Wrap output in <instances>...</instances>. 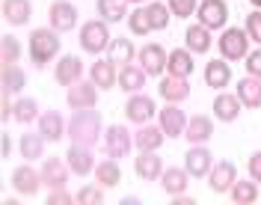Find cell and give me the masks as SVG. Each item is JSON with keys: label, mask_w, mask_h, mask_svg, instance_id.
Segmentation results:
<instances>
[{"label": "cell", "mask_w": 261, "mask_h": 205, "mask_svg": "<svg viewBox=\"0 0 261 205\" xmlns=\"http://www.w3.org/2000/svg\"><path fill=\"white\" fill-rule=\"evenodd\" d=\"M21 57V42L15 36H3L0 39V63L3 65H15Z\"/></svg>", "instance_id": "38"}, {"label": "cell", "mask_w": 261, "mask_h": 205, "mask_svg": "<svg viewBox=\"0 0 261 205\" xmlns=\"http://www.w3.org/2000/svg\"><path fill=\"white\" fill-rule=\"evenodd\" d=\"M54 78H57V83L60 86H71V83H77V80L83 78V63L77 60V57H60V63H57V69H54Z\"/></svg>", "instance_id": "19"}, {"label": "cell", "mask_w": 261, "mask_h": 205, "mask_svg": "<svg viewBox=\"0 0 261 205\" xmlns=\"http://www.w3.org/2000/svg\"><path fill=\"white\" fill-rule=\"evenodd\" d=\"M113 42V36L107 30V21H86L81 30V48L86 54H101Z\"/></svg>", "instance_id": "3"}, {"label": "cell", "mask_w": 261, "mask_h": 205, "mask_svg": "<svg viewBox=\"0 0 261 205\" xmlns=\"http://www.w3.org/2000/svg\"><path fill=\"white\" fill-rule=\"evenodd\" d=\"M33 15L30 0H3V21L12 27H24Z\"/></svg>", "instance_id": "23"}, {"label": "cell", "mask_w": 261, "mask_h": 205, "mask_svg": "<svg viewBox=\"0 0 261 205\" xmlns=\"http://www.w3.org/2000/svg\"><path fill=\"white\" fill-rule=\"evenodd\" d=\"M249 3H252V6H255V9H261V0H249Z\"/></svg>", "instance_id": "49"}, {"label": "cell", "mask_w": 261, "mask_h": 205, "mask_svg": "<svg viewBox=\"0 0 261 205\" xmlns=\"http://www.w3.org/2000/svg\"><path fill=\"white\" fill-rule=\"evenodd\" d=\"M98 101V86L95 80H77L68 86V107L71 110H86V107H95Z\"/></svg>", "instance_id": "7"}, {"label": "cell", "mask_w": 261, "mask_h": 205, "mask_svg": "<svg viewBox=\"0 0 261 205\" xmlns=\"http://www.w3.org/2000/svg\"><path fill=\"white\" fill-rule=\"evenodd\" d=\"M128 24H130V33H134V36H148V33H151V18H148L146 6H137V9L130 12Z\"/></svg>", "instance_id": "39"}, {"label": "cell", "mask_w": 261, "mask_h": 205, "mask_svg": "<svg viewBox=\"0 0 261 205\" xmlns=\"http://www.w3.org/2000/svg\"><path fill=\"white\" fill-rule=\"evenodd\" d=\"M214 167V155L205 149V143H199L193 146L187 155H184V170L193 175V178H202V175H208Z\"/></svg>", "instance_id": "14"}, {"label": "cell", "mask_w": 261, "mask_h": 205, "mask_svg": "<svg viewBox=\"0 0 261 205\" xmlns=\"http://www.w3.org/2000/svg\"><path fill=\"white\" fill-rule=\"evenodd\" d=\"M184 137L193 143V146H199V143H208L214 137V122L208 119V116H193V119H187V131H184Z\"/></svg>", "instance_id": "28"}, {"label": "cell", "mask_w": 261, "mask_h": 205, "mask_svg": "<svg viewBox=\"0 0 261 205\" xmlns=\"http://www.w3.org/2000/svg\"><path fill=\"white\" fill-rule=\"evenodd\" d=\"M3 158H9V134H3Z\"/></svg>", "instance_id": "48"}, {"label": "cell", "mask_w": 261, "mask_h": 205, "mask_svg": "<svg viewBox=\"0 0 261 205\" xmlns=\"http://www.w3.org/2000/svg\"><path fill=\"white\" fill-rule=\"evenodd\" d=\"M42 185H45V181H42V173H36L30 164L12 170V188H15L21 196H36Z\"/></svg>", "instance_id": "12"}, {"label": "cell", "mask_w": 261, "mask_h": 205, "mask_svg": "<svg viewBox=\"0 0 261 205\" xmlns=\"http://www.w3.org/2000/svg\"><path fill=\"white\" fill-rule=\"evenodd\" d=\"M220 54L223 60H246L249 54V33L241 27H226V33L220 36Z\"/></svg>", "instance_id": "4"}, {"label": "cell", "mask_w": 261, "mask_h": 205, "mask_svg": "<svg viewBox=\"0 0 261 205\" xmlns=\"http://www.w3.org/2000/svg\"><path fill=\"white\" fill-rule=\"evenodd\" d=\"M234 181H238V167H234L231 161H220V164H214L211 173H208V185H211L214 193H231Z\"/></svg>", "instance_id": "9"}, {"label": "cell", "mask_w": 261, "mask_h": 205, "mask_svg": "<svg viewBox=\"0 0 261 205\" xmlns=\"http://www.w3.org/2000/svg\"><path fill=\"white\" fill-rule=\"evenodd\" d=\"M161 128L166 131V137H184V131H187V116H184V110H178V104L161 107Z\"/></svg>", "instance_id": "18"}, {"label": "cell", "mask_w": 261, "mask_h": 205, "mask_svg": "<svg viewBox=\"0 0 261 205\" xmlns=\"http://www.w3.org/2000/svg\"><path fill=\"white\" fill-rule=\"evenodd\" d=\"M137 60H140V65H143V72H146V75H151V78H161L163 72H166L169 54L163 51V45H146V48H140Z\"/></svg>", "instance_id": "8"}, {"label": "cell", "mask_w": 261, "mask_h": 205, "mask_svg": "<svg viewBox=\"0 0 261 205\" xmlns=\"http://www.w3.org/2000/svg\"><path fill=\"white\" fill-rule=\"evenodd\" d=\"M184 39H187V48H190L193 54H205V51L211 48V30H208L205 24H193V27H187Z\"/></svg>", "instance_id": "31"}, {"label": "cell", "mask_w": 261, "mask_h": 205, "mask_svg": "<svg viewBox=\"0 0 261 205\" xmlns=\"http://www.w3.org/2000/svg\"><path fill=\"white\" fill-rule=\"evenodd\" d=\"M68 173H71L68 161L63 164L60 158H48L45 164H42V181H45L50 190L65 188V185H68Z\"/></svg>", "instance_id": "17"}, {"label": "cell", "mask_w": 261, "mask_h": 205, "mask_svg": "<svg viewBox=\"0 0 261 205\" xmlns=\"http://www.w3.org/2000/svg\"><path fill=\"white\" fill-rule=\"evenodd\" d=\"M74 202H81V205H101L104 202V188L101 185H86V188H81L77 193H74Z\"/></svg>", "instance_id": "41"}, {"label": "cell", "mask_w": 261, "mask_h": 205, "mask_svg": "<svg viewBox=\"0 0 261 205\" xmlns=\"http://www.w3.org/2000/svg\"><path fill=\"white\" fill-rule=\"evenodd\" d=\"M95 181L101 185V188H116V185L122 181V170H119L116 158H107V161L98 164L95 167Z\"/></svg>", "instance_id": "32"}, {"label": "cell", "mask_w": 261, "mask_h": 205, "mask_svg": "<svg viewBox=\"0 0 261 205\" xmlns=\"http://www.w3.org/2000/svg\"><path fill=\"white\" fill-rule=\"evenodd\" d=\"M65 161H68V167H71V173H77L83 178V175L95 173V158H92V149L89 146H81V143H71L68 146V152H65Z\"/></svg>", "instance_id": "10"}, {"label": "cell", "mask_w": 261, "mask_h": 205, "mask_svg": "<svg viewBox=\"0 0 261 205\" xmlns=\"http://www.w3.org/2000/svg\"><path fill=\"white\" fill-rule=\"evenodd\" d=\"M154 101L148 98V95H140V93H130L128 104H125V116H128V122L134 125H146L148 119L154 116Z\"/></svg>", "instance_id": "13"}, {"label": "cell", "mask_w": 261, "mask_h": 205, "mask_svg": "<svg viewBox=\"0 0 261 205\" xmlns=\"http://www.w3.org/2000/svg\"><path fill=\"white\" fill-rule=\"evenodd\" d=\"M238 98H241V104L249 107V110H255L261 107V78H252V75H246L241 83H238Z\"/></svg>", "instance_id": "26"}, {"label": "cell", "mask_w": 261, "mask_h": 205, "mask_svg": "<svg viewBox=\"0 0 261 205\" xmlns=\"http://www.w3.org/2000/svg\"><path fill=\"white\" fill-rule=\"evenodd\" d=\"M130 131L125 125H110L107 128V137H104V149H107V158H125L130 152Z\"/></svg>", "instance_id": "11"}, {"label": "cell", "mask_w": 261, "mask_h": 205, "mask_svg": "<svg viewBox=\"0 0 261 205\" xmlns=\"http://www.w3.org/2000/svg\"><path fill=\"white\" fill-rule=\"evenodd\" d=\"M241 98L238 95H228V93H217L214 98V116L220 119V122H234L238 116H241Z\"/></svg>", "instance_id": "22"}, {"label": "cell", "mask_w": 261, "mask_h": 205, "mask_svg": "<svg viewBox=\"0 0 261 205\" xmlns=\"http://www.w3.org/2000/svg\"><path fill=\"white\" fill-rule=\"evenodd\" d=\"M68 140L92 149V146L101 140V116H98L92 107H86V110H74L71 122H68Z\"/></svg>", "instance_id": "1"}, {"label": "cell", "mask_w": 261, "mask_h": 205, "mask_svg": "<svg viewBox=\"0 0 261 205\" xmlns=\"http://www.w3.org/2000/svg\"><path fill=\"white\" fill-rule=\"evenodd\" d=\"M163 140H166V131H163L161 125H148V122L134 134V146H137L140 152H158L163 146Z\"/></svg>", "instance_id": "20"}, {"label": "cell", "mask_w": 261, "mask_h": 205, "mask_svg": "<svg viewBox=\"0 0 261 205\" xmlns=\"http://www.w3.org/2000/svg\"><path fill=\"white\" fill-rule=\"evenodd\" d=\"M57 54H60V33L54 27H42V30L30 33V60L36 69H45Z\"/></svg>", "instance_id": "2"}, {"label": "cell", "mask_w": 261, "mask_h": 205, "mask_svg": "<svg viewBox=\"0 0 261 205\" xmlns=\"http://www.w3.org/2000/svg\"><path fill=\"white\" fill-rule=\"evenodd\" d=\"M95 6L101 21H107V24H116L128 15V0H98Z\"/></svg>", "instance_id": "33"}, {"label": "cell", "mask_w": 261, "mask_h": 205, "mask_svg": "<svg viewBox=\"0 0 261 205\" xmlns=\"http://www.w3.org/2000/svg\"><path fill=\"white\" fill-rule=\"evenodd\" d=\"M158 93H161V98H166L169 104H181V101L190 98V83H187V78L166 75V78L161 80V86H158Z\"/></svg>", "instance_id": "16"}, {"label": "cell", "mask_w": 261, "mask_h": 205, "mask_svg": "<svg viewBox=\"0 0 261 205\" xmlns=\"http://www.w3.org/2000/svg\"><path fill=\"white\" fill-rule=\"evenodd\" d=\"M196 6H199L196 0H169V12L175 18H190L196 12Z\"/></svg>", "instance_id": "43"}, {"label": "cell", "mask_w": 261, "mask_h": 205, "mask_svg": "<svg viewBox=\"0 0 261 205\" xmlns=\"http://www.w3.org/2000/svg\"><path fill=\"white\" fill-rule=\"evenodd\" d=\"M193 51L190 48H175L169 51V63H166V72L175 75V78H190L193 75Z\"/></svg>", "instance_id": "24"}, {"label": "cell", "mask_w": 261, "mask_h": 205, "mask_svg": "<svg viewBox=\"0 0 261 205\" xmlns=\"http://www.w3.org/2000/svg\"><path fill=\"white\" fill-rule=\"evenodd\" d=\"M146 86V72H143V65H122L119 69V89H125V93H140Z\"/></svg>", "instance_id": "27"}, {"label": "cell", "mask_w": 261, "mask_h": 205, "mask_svg": "<svg viewBox=\"0 0 261 205\" xmlns=\"http://www.w3.org/2000/svg\"><path fill=\"white\" fill-rule=\"evenodd\" d=\"M48 21L57 33L74 30V27H77V9H74V3H68V0H54L50 9H48Z\"/></svg>", "instance_id": "6"}, {"label": "cell", "mask_w": 261, "mask_h": 205, "mask_svg": "<svg viewBox=\"0 0 261 205\" xmlns=\"http://www.w3.org/2000/svg\"><path fill=\"white\" fill-rule=\"evenodd\" d=\"M146 12H148V18H151V30H166V24H169V18H172L169 6H163V3H148Z\"/></svg>", "instance_id": "40"}, {"label": "cell", "mask_w": 261, "mask_h": 205, "mask_svg": "<svg viewBox=\"0 0 261 205\" xmlns=\"http://www.w3.org/2000/svg\"><path fill=\"white\" fill-rule=\"evenodd\" d=\"M249 178H255V181L261 185V152L249 155Z\"/></svg>", "instance_id": "47"}, {"label": "cell", "mask_w": 261, "mask_h": 205, "mask_svg": "<svg viewBox=\"0 0 261 205\" xmlns=\"http://www.w3.org/2000/svg\"><path fill=\"white\" fill-rule=\"evenodd\" d=\"M39 116V104H36V98H18L15 101V119L18 122H33Z\"/></svg>", "instance_id": "42"}, {"label": "cell", "mask_w": 261, "mask_h": 205, "mask_svg": "<svg viewBox=\"0 0 261 205\" xmlns=\"http://www.w3.org/2000/svg\"><path fill=\"white\" fill-rule=\"evenodd\" d=\"M39 134L48 143H60L63 137H68V125L63 122V116L57 110H45L39 116Z\"/></svg>", "instance_id": "15"}, {"label": "cell", "mask_w": 261, "mask_h": 205, "mask_svg": "<svg viewBox=\"0 0 261 205\" xmlns=\"http://www.w3.org/2000/svg\"><path fill=\"white\" fill-rule=\"evenodd\" d=\"M128 3H146V0H128Z\"/></svg>", "instance_id": "50"}, {"label": "cell", "mask_w": 261, "mask_h": 205, "mask_svg": "<svg viewBox=\"0 0 261 205\" xmlns=\"http://www.w3.org/2000/svg\"><path fill=\"white\" fill-rule=\"evenodd\" d=\"M187 170H178V167H166L163 170V175H161V185H163V190L169 193V196H178V193H187Z\"/></svg>", "instance_id": "30"}, {"label": "cell", "mask_w": 261, "mask_h": 205, "mask_svg": "<svg viewBox=\"0 0 261 205\" xmlns=\"http://www.w3.org/2000/svg\"><path fill=\"white\" fill-rule=\"evenodd\" d=\"M231 199L238 205H252L258 199V181L252 178V181H234V188H231Z\"/></svg>", "instance_id": "36"}, {"label": "cell", "mask_w": 261, "mask_h": 205, "mask_svg": "<svg viewBox=\"0 0 261 205\" xmlns=\"http://www.w3.org/2000/svg\"><path fill=\"white\" fill-rule=\"evenodd\" d=\"M24 83H27V75H24L18 65H3V72H0V86H3V93H21Z\"/></svg>", "instance_id": "35"}, {"label": "cell", "mask_w": 261, "mask_h": 205, "mask_svg": "<svg viewBox=\"0 0 261 205\" xmlns=\"http://www.w3.org/2000/svg\"><path fill=\"white\" fill-rule=\"evenodd\" d=\"M205 80H208V86L211 89H226L228 80H231V69H228L226 60H211V63L205 65Z\"/></svg>", "instance_id": "29"}, {"label": "cell", "mask_w": 261, "mask_h": 205, "mask_svg": "<svg viewBox=\"0 0 261 205\" xmlns=\"http://www.w3.org/2000/svg\"><path fill=\"white\" fill-rule=\"evenodd\" d=\"M246 33H249L252 42H258L261 45V9H255V12L246 15Z\"/></svg>", "instance_id": "44"}, {"label": "cell", "mask_w": 261, "mask_h": 205, "mask_svg": "<svg viewBox=\"0 0 261 205\" xmlns=\"http://www.w3.org/2000/svg\"><path fill=\"white\" fill-rule=\"evenodd\" d=\"M134 170H137L140 178L154 181V178H161L163 175V161L158 158V152H140V155H137V164H134Z\"/></svg>", "instance_id": "25"}, {"label": "cell", "mask_w": 261, "mask_h": 205, "mask_svg": "<svg viewBox=\"0 0 261 205\" xmlns=\"http://www.w3.org/2000/svg\"><path fill=\"white\" fill-rule=\"evenodd\" d=\"M196 18H199V24H205L208 30L226 27V21H228L226 0H202V3L196 6Z\"/></svg>", "instance_id": "5"}, {"label": "cell", "mask_w": 261, "mask_h": 205, "mask_svg": "<svg viewBox=\"0 0 261 205\" xmlns=\"http://www.w3.org/2000/svg\"><path fill=\"white\" fill-rule=\"evenodd\" d=\"M68 202H74V196H71L65 188H57V190L48 193V205H68Z\"/></svg>", "instance_id": "46"}, {"label": "cell", "mask_w": 261, "mask_h": 205, "mask_svg": "<svg viewBox=\"0 0 261 205\" xmlns=\"http://www.w3.org/2000/svg\"><path fill=\"white\" fill-rule=\"evenodd\" d=\"M45 137L42 134H21V158L24 161H36V158H42L45 155Z\"/></svg>", "instance_id": "34"}, {"label": "cell", "mask_w": 261, "mask_h": 205, "mask_svg": "<svg viewBox=\"0 0 261 205\" xmlns=\"http://www.w3.org/2000/svg\"><path fill=\"white\" fill-rule=\"evenodd\" d=\"M246 75H252V78H261V51H252V54H246Z\"/></svg>", "instance_id": "45"}, {"label": "cell", "mask_w": 261, "mask_h": 205, "mask_svg": "<svg viewBox=\"0 0 261 205\" xmlns=\"http://www.w3.org/2000/svg\"><path fill=\"white\" fill-rule=\"evenodd\" d=\"M89 78L95 80L98 89H110L119 83V72H116V63L107 57V60H95L92 69H89Z\"/></svg>", "instance_id": "21"}, {"label": "cell", "mask_w": 261, "mask_h": 205, "mask_svg": "<svg viewBox=\"0 0 261 205\" xmlns=\"http://www.w3.org/2000/svg\"><path fill=\"white\" fill-rule=\"evenodd\" d=\"M110 60H113L116 65H128L134 57H137V51H134V45H130V39H113L110 42Z\"/></svg>", "instance_id": "37"}]
</instances>
